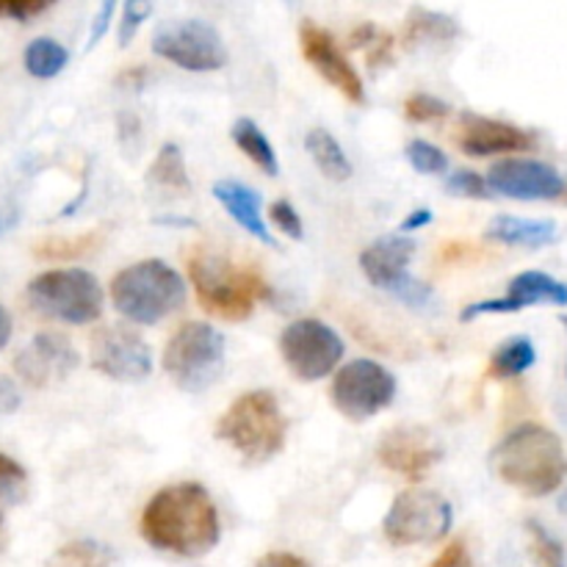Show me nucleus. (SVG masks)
<instances>
[{"label": "nucleus", "mask_w": 567, "mask_h": 567, "mask_svg": "<svg viewBox=\"0 0 567 567\" xmlns=\"http://www.w3.org/2000/svg\"><path fill=\"white\" fill-rule=\"evenodd\" d=\"M138 526L150 546L183 559L205 557L221 537L216 502L197 482H177L155 493Z\"/></svg>", "instance_id": "nucleus-1"}, {"label": "nucleus", "mask_w": 567, "mask_h": 567, "mask_svg": "<svg viewBox=\"0 0 567 567\" xmlns=\"http://www.w3.org/2000/svg\"><path fill=\"white\" fill-rule=\"evenodd\" d=\"M491 465L502 482L532 498H543L563 487L567 454L563 441L540 424H524L509 432L491 454Z\"/></svg>", "instance_id": "nucleus-2"}, {"label": "nucleus", "mask_w": 567, "mask_h": 567, "mask_svg": "<svg viewBox=\"0 0 567 567\" xmlns=\"http://www.w3.org/2000/svg\"><path fill=\"white\" fill-rule=\"evenodd\" d=\"M188 277H192L199 305L227 321L249 319L255 305L271 297L269 286L258 271L241 269L225 255L205 252V249L188 258Z\"/></svg>", "instance_id": "nucleus-3"}, {"label": "nucleus", "mask_w": 567, "mask_h": 567, "mask_svg": "<svg viewBox=\"0 0 567 567\" xmlns=\"http://www.w3.org/2000/svg\"><path fill=\"white\" fill-rule=\"evenodd\" d=\"M111 302L133 324H158L186 305V282L164 260H142L111 280Z\"/></svg>", "instance_id": "nucleus-4"}, {"label": "nucleus", "mask_w": 567, "mask_h": 567, "mask_svg": "<svg viewBox=\"0 0 567 567\" xmlns=\"http://www.w3.org/2000/svg\"><path fill=\"white\" fill-rule=\"evenodd\" d=\"M216 437L252 465L275 460L286 446V415L275 393L249 391L238 396L216 424Z\"/></svg>", "instance_id": "nucleus-5"}, {"label": "nucleus", "mask_w": 567, "mask_h": 567, "mask_svg": "<svg viewBox=\"0 0 567 567\" xmlns=\"http://www.w3.org/2000/svg\"><path fill=\"white\" fill-rule=\"evenodd\" d=\"M28 302L37 313L64 324H92L103 316V286L86 269H53L33 277Z\"/></svg>", "instance_id": "nucleus-6"}, {"label": "nucleus", "mask_w": 567, "mask_h": 567, "mask_svg": "<svg viewBox=\"0 0 567 567\" xmlns=\"http://www.w3.org/2000/svg\"><path fill=\"white\" fill-rule=\"evenodd\" d=\"M225 336L205 321H188L164 349V371L181 391L205 393L225 369Z\"/></svg>", "instance_id": "nucleus-7"}, {"label": "nucleus", "mask_w": 567, "mask_h": 567, "mask_svg": "<svg viewBox=\"0 0 567 567\" xmlns=\"http://www.w3.org/2000/svg\"><path fill=\"white\" fill-rule=\"evenodd\" d=\"M452 524L454 509L441 493L413 487V491H404L393 498L391 509L382 520V532H385V540L391 546L410 548L443 540Z\"/></svg>", "instance_id": "nucleus-8"}, {"label": "nucleus", "mask_w": 567, "mask_h": 567, "mask_svg": "<svg viewBox=\"0 0 567 567\" xmlns=\"http://www.w3.org/2000/svg\"><path fill=\"white\" fill-rule=\"evenodd\" d=\"M415 255V241L404 236H382L360 255V269L371 286L393 293L399 302L421 310L432 305V288L408 271L410 258Z\"/></svg>", "instance_id": "nucleus-9"}, {"label": "nucleus", "mask_w": 567, "mask_h": 567, "mask_svg": "<svg viewBox=\"0 0 567 567\" xmlns=\"http://www.w3.org/2000/svg\"><path fill=\"white\" fill-rule=\"evenodd\" d=\"M153 50L188 72H214L227 64L221 33L205 20H169L155 28Z\"/></svg>", "instance_id": "nucleus-10"}, {"label": "nucleus", "mask_w": 567, "mask_h": 567, "mask_svg": "<svg viewBox=\"0 0 567 567\" xmlns=\"http://www.w3.org/2000/svg\"><path fill=\"white\" fill-rule=\"evenodd\" d=\"M280 354L297 380L319 382L341 363L343 341L324 321L299 319L282 330Z\"/></svg>", "instance_id": "nucleus-11"}, {"label": "nucleus", "mask_w": 567, "mask_h": 567, "mask_svg": "<svg viewBox=\"0 0 567 567\" xmlns=\"http://www.w3.org/2000/svg\"><path fill=\"white\" fill-rule=\"evenodd\" d=\"M396 399V377L374 360H352L332 382V404L349 421H365L391 408Z\"/></svg>", "instance_id": "nucleus-12"}, {"label": "nucleus", "mask_w": 567, "mask_h": 567, "mask_svg": "<svg viewBox=\"0 0 567 567\" xmlns=\"http://www.w3.org/2000/svg\"><path fill=\"white\" fill-rule=\"evenodd\" d=\"M92 365L116 382H142L153 371V354L142 336L125 327H103L92 336Z\"/></svg>", "instance_id": "nucleus-13"}, {"label": "nucleus", "mask_w": 567, "mask_h": 567, "mask_svg": "<svg viewBox=\"0 0 567 567\" xmlns=\"http://www.w3.org/2000/svg\"><path fill=\"white\" fill-rule=\"evenodd\" d=\"M78 365H81V354L61 332H39L14 358V371L31 388L59 385Z\"/></svg>", "instance_id": "nucleus-14"}, {"label": "nucleus", "mask_w": 567, "mask_h": 567, "mask_svg": "<svg viewBox=\"0 0 567 567\" xmlns=\"http://www.w3.org/2000/svg\"><path fill=\"white\" fill-rule=\"evenodd\" d=\"M299 44H302V55L313 64V70L324 78L327 83L338 89L349 103H365V86L360 81L358 70L349 64V59L343 55V50L338 48L336 37L324 28H319L316 22L305 20L299 25Z\"/></svg>", "instance_id": "nucleus-15"}, {"label": "nucleus", "mask_w": 567, "mask_h": 567, "mask_svg": "<svg viewBox=\"0 0 567 567\" xmlns=\"http://www.w3.org/2000/svg\"><path fill=\"white\" fill-rule=\"evenodd\" d=\"M377 454L385 468L396 471L404 480L419 482L441 463L443 449L424 426H396L382 435Z\"/></svg>", "instance_id": "nucleus-16"}, {"label": "nucleus", "mask_w": 567, "mask_h": 567, "mask_svg": "<svg viewBox=\"0 0 567 567\" xmlns=\"http://www.w3.org/2000/svg\"><path fill=\"white\" fill-rule=\"evenodd\" d=\"M487 188L515 199H554L565 192V181L554 166L532 158H504L487 172Z\"/></svg>", "instance_id": "nucleus-17"}, {"label": "nucleus", "mask_w": 567, "mask_h": 567, "mask_svg": "<svg viewBox=\"0 0 567 567\" xmlns=\"http://www.w3.org/2000/svg\"><path fill=\"white\" fill-rule=\"evenodd\" d=\"M557 305V308H565L567 305V286L565 282L554 280L546 271H524V275L513 277L509 280L507 297L502 299H485V302H474L460 313L463 321H474L480 316L491 313H518V310L529 308V305Z\"/></svg>", "instance_id": "nucleus-18"}, {"label": "nucleus", "mask_w": 567, "mask_h": 567, "mask_svg": "<svg viewBox=\"0 0 567 567\" xmlns=\"http://www.w3.org/2000/svg\"><path fill=\"white\" fill-rule=\"evenodd\" d=\"M535 144V133L524 131V127L518 125H509V122L476 114H463V120H460V147H463V153L474 155V158L504 153H526V150H532Z\"/></svg>", "instance_id": "nucleus-19"}, {"label": "nucleus", "mask_w": 567, "mask_h": 567, "mask_svg": "<svg viewBox=\"0 0 567 567\" xmlns=\"http://www.w3.org/2000/svg\"><path fill=\"white\" fill-rule=\"evenodd\" d=\"M214 197L219 199L221 208L233 216V221L244 227L252 238L269 244V247H277L275 236L266 227L264 214H260V197L249 186L238 181H219L214 186Z\"/></svg>", "instance_id": "nucleus-20"}, {"label": "nucleus", "mask_w": 567, "mask_h": 567, "mask_svg": "<svg viewBox=\"0 0 567 567\" xmlns=\"http://www.w3.org/2000/svg\"><path fill=\"white\" fill-rule=\"evenodd\" d=\"M485 236L509 247H546L557 238V225L551 219H524V216L504 214L487 225Z\"/></svg>", "instance_id": "nucleus-21"}, {"label": "nucleus", "mask_w": 567, "mask_h": 567, "mask_svg": "<svg viewBox=\"0 0 567 567\" xmlns=\"http://www.w3.org/2000/svg\"><path fill=\"white\" fill-rule=\"evenodd\" d=\"M305 147H308L310 158H313V164L319 166V172L327 177V181L343 183L352 177V164H349L341 142H338L330 131H324V127H313V131L305 136Z\"/></svg>", "instance_id": "nucleus-22"}, {"label": "nucleus", "mask_w": 567, "mask_h": 567, "mask_svg": "<svg viewBox=\"0 0 567 567\" xmlns=\"http://www.w3.org/2000/svg\"><path fill=\"white\" fill-rule=\"evenodd\" d=\"M230 136H233V142H236V147L241 150V153L247 155V158L252 161L260 172H266L269 177L280 175V164H277L275 147H271V142L266 138V133L260 131L252 120L241 116V120L233 122Z\"/></svg>", "instance_id": "nucleus-23"}, {"label": "nucleus", "mask_w": 567, "mask_h": 567, "mask_svg": "<svg viewBox=\"0 0 567 567\" xmlns=\"http://www.w3.org/2000/svg\"><path fill=\"white\" fill-rule=\"evenodd\" d=\"M537 352L535 343L529 338L518 336L504 341L502 347L493 352L491 358V374L498 377V380H509V377H520L524 371H529L535 365Z\"/></svg>", "instance_id": "nucleus-24"}, {"label": "nucleus", "mask_w": 567, "mask_h": 567, "mask_svg": "<svg viewBox=\"0 0 567 567\" xmlns=\"http://www.w3.org/2000/svg\"><path fill=\"white\" fill-rule=\"evenodd\" d=\"M460 33V25L449 14H437L430 9H413L404 22V39L408 42H421V39H430V42H446Z\"/></svg>", "instance_id": "nucleus-25"}, {"label": "nucleus", "mask_w": 567, "mask_h": 567, "mask_svg": "<svg viewBox=\"0 0 567 567\" xmlns=\"http://www.w3.org/2000/svg\"><path fill=\"white\" fill-rule=\"evenodd\" d=\"M147 177L153 183H158V186L172 188V192H188V188H192V181H188V172H186V158H183V150L172 142H166L164 147L158 150V155H155Z\"/></svg>", "instance_id": "nucleus-26"}, {"label": "nucleus", "mask_w": 567, "mask_h": 567, "mask_svg": "<svg viewBox=\"0 0 567 567\" xmlns=\"http://www.w3.org/2000/svg\"><path fill=\"white\" fill-rule=\"evenodd\" d=\"M22 61H25V70L31 72L33 78H55L64 70L66 61H70V53H66L64 44H59L55 39L39 37L28 44Z\"/></svg>", "instance_id": "nucleus-27"}, {"label": "nucleus", "mask_w": 567, "mask_h": 567, "mask_svg": "<svg viewBox=\"0 0 567 567\" xmlns=\"http://www.w3.org/2000/svg\"><path fill=\"white\" fill-rule=\"evenodd\" d=\"M114 554L97 540H72L61 546L44 567H111Z\"/></svg>", "instance_id": "nucleus-28"}, {"label": "nucleus", "mask_w": 567, "mask_h": 567, "mask_svg": "<svg viewBox=\"0 0 567 567\" xmlns=\"http://www.w3.org/2000/svg\"><path fill=\"white\" fill-rule=\"evenodd\" d=\"M100 241H103V230H89L72 238H50V241H42L33 249V255L42 260H78L92 252V249H97Z\"/></svg>", "instance_id": "nucleus-29"}, {"label": "nucleus", "mask_w": 567, "mask_h": 567, "mask_svg": "<svg viewBox=\"0 0 567 567\" xmlns=\"http://www.w3.org/2000/svg\"><path fill=\"white\" fill-rule=\"evenodd\" d=\"M25 491H28V474L22 471V465L17 463V460L0 454V529H3L6 509L20 504L22 498H25Z\"/></svg>", "instance_id": "nucleus-30"}, {"label": "nucleus", "mask_w": 567, "mask_h": 567, "mask_svg": "<svg viewBox=\"0 0 567 567\" xmlns=\"http://www.w3.org/2000/svg\"><path fill=\"white\" fill-rule=\"evenodd\" d=\"M526 535H529L532 557L540 567H567L565 548L540 520H526Z\"/></svg>", "instance_id": "nucleus-31"}, {"label": "nucleus", "mask_w": 567, "mask_h": 567, "mask_svg": "<svg viewBox=\"0 0 567 567\" xmlns=\"http://www.w3.org/2000/svg\"><path fill=\"white\" fill-rule=\"evenodd\" d=\"M404 153H408L410 166L424 172V175H443V172L449 169L446 153H443L441 147H435V144L424 142V138H413Z\"/></svg>", "instance_id": "nucleus-32"}, {"label": "nucleus", "mask_w": 567, "mask_h": 567, "mask_svg": "<svg viewBox=\"0 0 567 567\" xmlns=\"http://www.w3.org/2000/svg\"><path fill=\"white\" fill-rule=\"evenodd\" d=\"M449 114V103H443V100L432 97V94H410L408 100H404V116H408L410 122H435V120H443V116Z\"/></svg>", "instance_id": "nucleus-33"}, {"label": "nucleus", "mask_w": 567, "mask_h": 567, "mask_svg": "<svg viewBox=\"0 0 567 567\" xmlns=\"http://www.w3.org/2000/svg\"><path fill=\"white\" fill-rule=\"evenodd\" d=\"M449 194H457V197H471V199H485L491 197V188H487V181L480 175V172L460 169L449 177L446 183Z\"/></svg>", "instance_id": "nucleus-34"}, {"label": "nucleus", "mask_w": 567, "mask_h": 567, "mask_svg": "<svg viewBox=\"0 0 567 567\" xmlns=\"http://www.w3.org/2000/svg\"><path fill=\"white\" fill-rule=\"evenodd\" d=\"M269 216L282 236L293 238V241H302L305 221H302V216L297 214V208L288 203V199H277V203L269 208Z\"/></svg>", "instance_id": "nucleus-35"}, {"label": "nucleus", "mask_w": 567, "mask_h": 567, "mask_svg": "<svg viewBox=\"0 0 567 567\" xmlns=\"http://www.w3.org/2000/svg\"><path fill=\"white\" fill-rule=\"evenodd\" d=\"M150 14H153V6L142 3V0H127V3L122 6L120 48H125V44L131 42L133 37H136V31H138V28H142V22L147 20Z\"/></svg>", "instance_id": "nucleus-36"}, {"label": "nucleus", "mask_w": 567, "mask_h": 567, "mask_svg": "<svg viewBox=\"0 0 567 567\" xmlns=\"http://www.w3.org/2000/svg\"><path fill=\"white\" fill-rule=\"evenodd\" d=\"M44 9H50V0H9V3H0V17L25 22L31 17L42 14Z\"/></svg>", "instance_id": "nucleus-37"}, {"label": "nucleus", "mask_w": 567, "mask_h": 567, "mask_svg": "<svg viewBox=\"0 0 567 567\" xmlns=\"http://www.w3.org/2000/svg\"><path fill=\"white\" fill-rule=\"evenodd\" d=\"M430 567H474V559H471L468 546L463 540H454Z\"/></svg>", "instance_id": "nucleus-38"}, {"label": "nucleus", "mask_w": 567, "mask_h": 567, "mask_svg": "<svg viewBox=\"0 0 567 567\" xmlns=\"http://www.w3.org/2000/svg\"><path fill=\"white\" fill-rule=\"evenodd\" d=\"M20 404H22V399H20V391H17V385L9 380V377L0 374V419L17 413V410H20Z\"/></svg>", "instance_id": "nucleus-39"}, {"label": "nucleus", "mask_w": 567, "mask_h": 567, "mask_svg": "<svg viewBox=\"0 0 567 567\" xmlns=\"http://www.w3.org/2000/svg\"><path fill=\"white\" fill-rule=\"evenodd\" d=\"M114 11H116L114 0H105V3L100 6L97 14H94V22H92V33H89V48H94V44H97L100 39L105 37V31H109V22H111V17H114Z\"/></svg>", "instance_id": "nucleus-40"}, {"label": "nucleus", "mask_w": 567, "mask_h": 567, "mask_svg": "<svg viewBox=\"0 0 567 567\" xmlns=\"http://www.w3.org/2000/svg\"><path fill=\"white\" fill-rule=\"evenodd\" d=\"M255 567H310V563H305L302 557L291 551H269L266 557L258 559Z\"/></svg>", "instance_id": "nucleus-41"}, {"label": "nucleus", "mask_w": 567, "mask_h": 567, "mask_svg": "<svg viewBox=\"0 0 567 567\" xmlns=\"http://www.w3.org/2000/svg\"><path fill=\"white\" fill-rule=\"evenodd\" d=\"M432 221V210H426V208H421V210H415V214H410L408 219L402 221V233H410V230H419V227H424V225H430Z\"/></svg>", "instance_id": "nucleus-42"}, {"label": "nucleus", "mask_w": 567, "mask_h": 567, "mask_svg": "<svg viewBox=\"0 0 567 567\" xmlns=\"http://www.w3.org/2000/svg\"><path fill=\"white\" fill-rule=\"evenodd\" d=\"M17 221H20V210L11 208V205L0 208V236H3V233H9Z\"/></svg>", "instance_id": "nucleus-43"}, {"label": "nucleus", "mask_w": 567, "mask_h": 567, "mask_svg": "<svg viewBox=\"0 0 567 567\" xmlns=\"http://www.w3.org/2000/svg\"><path fill=\"white\" fill-rule=\"evenodd\" d=\"M9 338H11V316H9V310L0 305V349H6Z\"/></svg>", "instance_id": "nucleus-44"}, {"label": "nucleus", "mask_w": 567, "mask_h": 567, "mask_svg": "<svg viewBox=\"0 0 567 567\" xmlns=\"http://www.w3.org/2000/svg\"><path fill=\"white\" fill-rule=\"evenodd\" d=\"M559 509H563V513H567V491L563 493V498H559Z\"/></svg>", "instance_id": "nucleus-45"}, {"label": "nucleus", "mask_w": 567, "mask_h": 567, "mask_svg": "<svg viewBox=\"0 0 567 567\" xmlns=\"http://www.w3.org/2000/svg\"><path fill=\"white\" fill-rule=\"evenodd\" d=\"M6 548V537H3V529H0V551Z\"/></svg>", "instance_id": "nucleus-46"}, {"label": "nucleus", "mask_w": 567, "mask_h": 567, "mask_svg": "<svg viewBox=\"0 0 567 567\" xmlns=\"http://www.w3.org/2000/svg\"><path fill=\"white\" fill-rule=\"evenodd\" d=\"M563 324H565V327H567V316H563Z\"/></svg>", "instance_id": "nucleus-47"}]
</instances>
